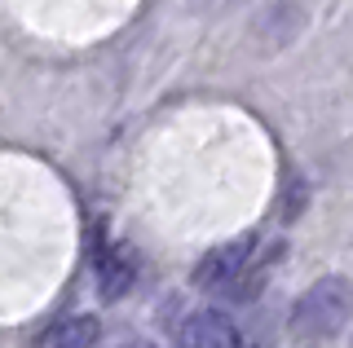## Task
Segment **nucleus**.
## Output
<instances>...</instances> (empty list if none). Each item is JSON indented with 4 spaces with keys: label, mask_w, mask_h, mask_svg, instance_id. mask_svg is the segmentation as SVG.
<instances>
[{
    "label": "nucleus",
    "mask_w": 353,
    "mask_h": 348,
    "mask_svg": "<svg viewBox=\"0 0 353 348\" xmlns=\"http://www.w3.org/2000/svg\"><path fill=\"white\" fill-rule=\"evenodd\" d=\"M349 313H353V282L345 274H327L292 304L287 331L296 344H323L345 331Z\"/></svg>",
    "instance_id": "1"
},
{
    "label": "nucleus",
    "mask_w": 353,
    "mask_h": 348,
    "mask_svg": "<svg viewBox=\"0 0 353 348\" xmlns=\"http://www.w3.org/2000/svg\"><path fill=\"white\" fill-rule=\"evenodd\" d=\"M256 243H261L256 234H239L230 243L212 247L194 265V287L199 291H234L243 282V274H248V265L256 260Z\"/></svg>",
    "instance_id": "2"
},
{
    "label": "nucleus",
    "mask_w": 353,
    "mask_h": 348,
    "mask_svg": "<svg viewBox=\"0 0 353 348\" xmlns=\"http://www.w3.org/2000/svg\"><path fill=\"white\" fill-rule=\"evenodd\" d=\"M137 252L128 243H102L93 252V274H97V296L102 300H119L132 291L137 282Z\"/></svg>",
    "instance_id": "3"
},
{
    "label": "nucleus",
    "mask_w": 353,
    "mask_h": 348,
    "mask_svg": "<svg viewBox=\"0 0 353 348\" xmlns=\"http://www.w3.org/2000/svg\"><path fill=\"white\" fill-rule=\"evenodd\" d=\"M176 348H239V331L225 313L216 309H199L181 322L176 331Z\"/></svg>",
    "instance_id": "4"
},
{
    "label": "nucleus",
    "mask_w": 353,
    "mask_h": 348,
    "mask_svg": "<svg viewBox=\"0 0 353 348\" xmlns=\"http://www.w3.org/2000/svg\"><path fill=\"white\" fill-rule=\"evenodd\" d=\"M97 331H102V326H97L93 313H75V318H62L44 335V348H93Z\"/></svg>",
    "instance_id": "5"
},
{
    "label": "nucleus",
    "mask_w": 353,
    "mask_h": 348,
    "mask_svg": "<svg viewBox=\"0 0 353 348\" xmlns=\"http://www.w3.org/2000/svg\"><path fill=\"white\" fill-rule=\"evenodd\" d=\"M119 348H154V344H146V340H128V344H119Z\"/></svg>",
    "instance_id": "6"
}]
</instances>
